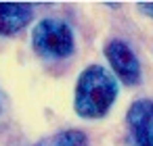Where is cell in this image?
<instances>
[{
	"label": "cell",
	"instance_id": "6da1fadb",
	"mask_svg": "<svg viewBox=\"0 0 153 146\" xmlns=\"http://www.w3.org/2000/svg\"><path fill=\"white\" fill-rule=\"evenodd\" d=\"M120 94L117 77L103 65H88L76 79L74 111L82 119H101Z\"/></svg>",
	"mask_w": 153,
	"mask_h": 146
},
{
	"label": "cell",
	"instance_id": "7a4b0ae2",
	"mask_svg": "<svg viewBox=\"0 0 153 146\" xmlns=\"http://www.w3.org/2000/svg\"><path fill=\"white\" fill-rule=\"evenodd\" d=\"M32 48L44 61H63L76 50L74 29L63 19L46 17L32 29Z\"/></svg>",
	"mask_w": 153,
	"mask_h": 146
},
{
	"label": "cell",
	"instance_id": "3957f363",
	"mask_svg": "<svg viewBox=\"0 0 153 146\" xmlns=\"http://www.w3.org/2000/svg\"><path fill=\"white\" fill-rule=\"evenodd\" d=\"M105 59L111 65V73L117 79H122L128 86L140 84V61L124 40H109L105 44Z\"/></svg>",
	"mask_w": 153,
	"mask_h": 146
},
{
	"label": "cell",
	"instance_id": "277c9868",
	"mask_svg": "<svg viewBox=\"0 0 153 146\" xmlns=\"http://www.w3.org/2000/svg\"><path fill=\"white\" fill-rule=\"evenodd\" d=\"M126 121L136 146H153V98H138L128 106Z\"/></svg>",
	"mask_w": 153,
	"mask_h": 146
},
{
	"label": "cell",
	"instance_id": "5b68a950",
	"mask_svg": "<svg viewBox=\"0 0 153 146\" xmlns=\"http://www.w3.org/2000/svg\"><path fill=\"white\" fill-rule=\"evenodd\" d=\"M34 19V11L23 2H0V36H15Z\"/></svg>",
	"mask_w": 153,
	"mask_h": 146
},
{
	"label": "cell",
	"instance_id": "8992f818",
	"mask_svg": "<svg viewBox=\"0 0 153 146\" xmlns=\"http://www.w3.org/2000/svg\"><path fill=\"white\" fill-rule=\"evenodd\" d=\"M34 146H88V136L82 129H61L40 138Z\"/></svg>",
	"mask_w": 153,
	"mask_h": 146
},
{
	"label": "cell",
	"instance_id": "52a82bcc",
	"mask_svg": "<svg viewBox=\"0 0 153 146\" xmlns=\"http://www.w3.org/2000/svg\"><path fill=\"white\" fill-rule=\"evenodd\" d=\"M136 9H138L145 17H151V19H153V2H138Z\"/></svg>",
	"mask_w": 153,
	"mask_h": 146
},
{
	"label": "cell",
	"instance_id": "ba28073f",
	"mask_svg": "<svg viewBox=\"0 0 153 146\" xmlns=\"http://www.w3.org/2000/svg\"><path fill=\"white\" fill-rule=\"evenodd\" d=\"M4 96H2V92H0V115H2V111H4Z\"/></svg>",
	"mask_w": 153,
	"mask_h": 146
}]
</instances>
